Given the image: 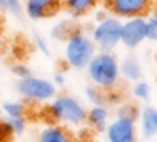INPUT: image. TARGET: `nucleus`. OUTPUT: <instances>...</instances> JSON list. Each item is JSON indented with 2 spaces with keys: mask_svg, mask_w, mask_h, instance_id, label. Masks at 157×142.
<instances>
[{
  "mask_svg": "<svg viewBox=\"0 0 157 142\" xmlns=\"http://www.w3.org/2000/svg\"><path fill=\"white\" fill-rule=\"evenodd\" d=\"M144 75V69H142L140 60L136 55H127L121 60V77L129 82H139Z\"/></svg>",
  "mask_w": 157,
  "mask_h": 142,
  "instance_id": "nucleus-13",
  "label": "nucleus"
},
{
  "mask_svg": "<svg viewBox=\"0 0 157 142\" xmlns=\"http://www.w3.org/2000/svg\"><path fill=\"white\" fill-rule=\"evenodd\" d=\"M147 40V20L145 17H134L122 20V39L121 44H124L127 48H137Z\"/></svg>",
  "mask_w": 157,
  "mask_h": 142,
  "instance_id": "nucleus-8",
  "label": "nucleus"
},
{
  "mask_svg": "<svg viewBox=\"0 0 157 142\" xmlns=\"http://www.w3.org/2000/svg\"><path fill=\"white\" fill-rule=\"evenodd\" d=\"M99 0H62V7L72 17H85L97 7Z\"/></svg>",
  "mask_w": 157,
  "mask_h": 142,
  "instance_id": "nucleus-14",
  "label": "nucleus"
},
{
  "mask_svg": "<svg viewBox=\"0 0 157 142\" xmlns=\"http://www.w3.org/2000/svg\"><path fill=\"white\" fill-rule=\"evenodd\" d=\"M97 54V47L90 33L80 29H72L63 39V60L74 70H85L92 57Z\"/></svg>",
  "mask_w": 157,
  "mask_h": 142,
  "instance_id": "nucleus-2",
  "label": "nucleus"
},
{
  "mask_svg": "<svg viewBox=\"0 0 157 142\" xmlns=\"http://www.w3.org/2000/svg\"><path fill=\"white\" fill-rule=\"evenodd\" d=\"M145 20H147V40L157 44V12L151 13Z\"/></svg>",
  "mask_w": 157,
  "mask_h": 142,
  "instance_id": "nucleus-20",
  "label": "nucleus"
},
{
  "mask_svg": "<svg viewBox=\"0 0 157 142\" xmlns=\"http://www.w3.org/2000/svg\"><path fill=\"white\" fill-rule=\"evenodd\" d=\"M12 74L17 77L18 80H20V79H25V77H30L32 75V70L29 69L25 63H15V65L12 67Z\"/></svg>",
  "mask_w": 157,
  "mask_h": 142,
  "instance_id": "nucleus-21",
  "label": "nucleus"
},
{
  "mask_svg": "<svg viewBox=\"0 0 157 142\" xmlns=\"http://www.w3.org/2000/svg\"><path fill=\"white\" fill-rule=\"evenodd\" d=\"M2 110L5 117H24L25 104L22 100H7L2 104Z\"/></svg>",
  "mask_w": 157,
  "mask_h": 142,
  "instance_id": "nucleus-15",
  "label": "nucleus"
},
{
  "mask_svg": "<svg viewBox=\"0 0 157 142\" xmlns=\"http://www.w3.org/2000/svg\"><path fill=\"white\" fill-rule=\"evenodd\" d=\"M105 104H109V106H119V104H121V95L115 94V92H107L105 94Z\"/></svg>",
  "mask_w": 157,
  "mask_h": 142,
  "instance_id": "nucleus-23",
  "label": "nucleus"
},
{
  "mask_svg": "<svg viewBox=\"0 0 157 142\" xmlns=\"http://www.w3.org/2000/svg\"><path fill=\"white\" fill-rule=\"evenodd\" d=\"M35 42H37V47H39L40 50L44 52V54H47V52H48V45H47V42H45V40H44L42 37H37V39H35Z\"/></svg>",
  "mask_w": 157,
  "mask_h": 142,
  "instance_id": "nucleus-25",
  "label": "nucleus"
},
{
  "mask_svg": "<svg viewBox=\"0 0 157 142\" xmlns=\"http://www.w3.org/2000/svg\"><path fill=\"white\" fill-rule=\"evenodd\" d=\"M137 127L139 134L144 139H152L157 136V107L147 106L140 109L137 117Z\"/></svg>",
  "mask_w": 157,
  "mask_h": 142,
  "instance_id": "nucleus-11",
  "label": "nucleus"
},
{
  "mask_svg": "<svg viewBox=\"0 0 157 142\" xmlns=\"http://www.w3.org/2000/svg\"><path fill=\"white\" fill-rule=\"evenodd\" d=\"M17 92L27 102L33 104H48L57 95V85L50 79L32 75L20 79L17 82Z\"/></svg>",
  "mask_w": 157,
  "mask_h": 142,
  "instance_id": "nucleus-5",
  "label": "nucleus"
},
{
  "mask_svg": "<svg viewBox=\"0 0 157 142\" xmlns=\"http://www.w3.org/2000/svg\"><path fill=\"white\" fill-rule=\"evenodd\" d=\"M2 115H3V110H2V106H0V121H2Z\"/></svg>",
  "mask_w": 157,
  "mask_h": 142,
  "instance_id": "nucleus-26",
  "label": "nucleus"
},
{
  "mask_svg": "<svg viewBox=\"0 0 157 142\" xmlns=\"http://www.w3.org/2000/svg\"><path fill=\"white\" fill-rule=\"evenodd\" d=\"M47 114L55 124L78 127L87 121V107L70 94H57L47 106Z\"/></svg>",
  "mask_w": 157,
  "mask_h": 142,
  "instance_id": "nucleus-3",
  "label": "nucleus"
},
{
  "mask_svg": "<svg viewBox=\"0 0 157 142\" xmlns=\"http://www.w3.org/2000/svg\"><path fill=\"white\" fill-rule=\"evenodd\" d=\"M105 94L107 92L104 89L97 87L94 84L85 89V99L90 102V106H102V104H105Z\"/></svg>",
  "mask_w": 157,
  "mask_h": 142,
  "instance_id": "nucleus-17",
  "label": "nucleus"
},
{
  "mask_svg": "<svg viewBox=\"0 0 157 142\" xmlns=\"http://www.w3.org/2000/svg\"><path fill=\"white\" fill-rule=\"evenodd\" d=\"M0 60H2V50H0Z\"/></svg>",
  "mask_w": 157,
  "mask_h": 142,
  "instance_id": "nucleus-27",
  "label": "nucleus"
},
{
  "mask_svg": "<svg viewBox=\"0 0 157 142\" xmlns=\"http://www.w3.org/2000/svg\"><path fill=\"white\" fill-rule=\"evenodd\" d=\"M87 122L94 130H105L107 124L110 122V110L105 104L102 106H90V109H87Z\"/></svg>",
  "mask_w": 157,
  "mask_h": 142,
  "instance_id": "nucleus-12",
  "label": "nucleus"
},
{
  "mask_svg": "<svg viewBox=\"0 0 157 142\" xmlns=\"http://www.w3.org/2000/svg\"><path fill=\"white\" fill-rule=\"evenodd\" d=\"M62 7V0H25L24 13L30 20H44Z\"/></svg>",
  "mask_w": 157,
  "mask_h": 142,
  "instance_id": "nucleus-9",
  "label": "nucleus"
},
{
  "mask_svg": "<svg viewBox=\"0 0 157 142\" xmlns=\"http://www.w3.org/2000/svg\"><path fill=\"white\" fill-rule=\"evenodd\" d=\"M87 77L97 87L104 90H114L121 77V62L112 52L99 50L87 65Z\"/></svg>",
  "mask_w": 157,
  "mask_h": 142,
  "instance_id": "nucleus-1",
  "label": "nucleus"
},
{
  "mask_svg": "<svg viewBox=\"0 0 157 142\" xmlns=\"http://www.w3.org/2000/svg\"><path fill=\"white\" fill-rule=\"evenodd\" d=\"M0 12L12 17H20L24 13V2L22 0H0Z\"/></svg>",
  "mask_w": 157,
  "mask_h": 142,
  "instance_id": "nucleus-16",
  "label": "nucleus"
},
{
  "mask_svg": "<svg viewBox=\"0 0 157 142\" xmlns=\"http://www.w3.org/2000/svg\"><path fill=\"white\" fill-rule=\"evenodd\" d=\"M151 94H152V89H151V84L145 80H139V82H134L132 85V95L136 97L137 100H145L151 99Z\"/></svg>",
  "mask_w": 157,
  "mask_h": 142,
  "instance_id": "nucleus-18",
  "label": "nucleus"
},
{
  "mask_svg": "<svg viewBox=\"0 0 157 142\" xmlns=\"http://www.w3.org/2000/svg\"><path fill=\"white\" fill-rule=\"evenodd\" d=\"M154 0H107V9L110 15L127 20L134 17H144L151 12Z\"/></svg>",
  "mask_w": 157,
  "mask_h": 142,
  "instance_id": "nucleus-7",
  "label": "nucleus"
},
{
  "mask_svg": "<svg viewBox=\"0 0 157 142\" xmlns=\"http://www.w3.org/2000/svg\"><path fill=\"white\" fill-rule=\"evenodd\" d=\"M12 136H13V134H12V130H10L9 124H7V121H5V119H3V121H0V140L7 142Z\"/></svg>",
  "mask_w": 157,
  "mask_h": 142,
  "instance_id": "nucleus-22",
  "label": "nucleus"
},
{
  "mask_svg": "<svg viewBox=\"0 0 157 142\" xmlns=\"http://www.w3.org/2000/svg\"><path fill=\"white\" fill-rule=\"evenodd\" d=\"M90 37H92V40H94L97 48L112 52L121 44L122 20L114 17V15H105L104 18L97 20V24L92 27Z\"/></svg>",
  "mask_w": 157,
  "mask_h": 142,
  "instance_id": "nucleus-6",
  "label": "nucleus"
},
{
  "mask_svg": "<svg viewBox=\"0 0 157 142\" xmlns=\"http://www.w3.org/2000/svg\"><path fill=\"white\" fill-rule=\"evenodd\" d=\"M5 121H7V124H9L13 136H22L25 132V129H27L25 117H5Z\"/></svg>",
  "mask_w": 157,
  "mask_h": 142,
  "instance_id": "nucleus-19",
  "label": "nucleus"
},
{
  "mask_svg": "<svg viewBox=\"0 0 157 142\" xmlns=\"http://www.w3.org/2000/svg\"><path fill=\"white\" fill-rule=\"evenodd\" d=\"M84 142H89V140H84Z\"/></svg>",
  "mask_w": 157,
  "mask_h": 142,
  "instance_id": "nucleus-28",
  "label": "nucleus"
},
{
  "mask_svg": "<svg viewBox=\"0 0 157 142\" xmlns=\"http://www.w3.org/2000/svg\"><path fill=\"white\" fill-rule=\"evenodd\" d=\"M137 109L134 106H122L117 115L105 127L107 142H137L139 127H137Z\"/></svg>",
  "mask_w": 157,
  "mask_h": 142,
  "instance_id": "nucleus-4",
  "label": "nucleus"
},
{
  "mask_svg": "<svg viewBox=\"0 0 157 142\" xmlns=\"http://www.w3.org/2000/svg\"><path fill=\"white\" fill-rule=\"evenodd\" d=\"M52 82H54L57 87H62V85L65 84V75H63V74H60V72H57L54 77H52Z\"/></svg>",
  "mask_w": 157,
  "mask_h": 142,
  "instance_id": "nucleus-24",
  "label": "nucleus"
},
{
  "mask_svg": "<svg viewBox=\"0 0 157 142\" xmlns=\"http://www.w3.org/2000/svg\"><path fill=\"white\" fill-rule=\"evenodd\" d=\"M37 142H77L74 134L60 124H47L37 136Z\"/></svg>",
  "mask_w": 157,
  "mask_h": 142,
  "instance_id": "nucleus-10",
  "label": "nucleus"
},
{
  "mask_svg": "<svg viewBox=\"0 0 157 142\" xmlns=\"http://www.w3.org/2000/svg\"><path fill=\"white\" fill-rule=\"evenodd\" d=\"M0 142H2V140H0Z\"/></svg>",
  "mask_w": 157,
  "mask_h": 142,
  "instance_id": "nucleus-29",
  "label": "nucleus"
}]
</instances>
